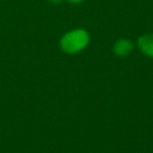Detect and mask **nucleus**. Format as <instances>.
Wrapping results in <instances>:
<instances>
[{
    "instance_id": "nucleus-1",
    "label": "nucleus",
    "mask_w": 153,
    "mask_h": 153,
    "mask_svg": "<svg viewBox=\"0 0 153 153\" xmlns=\"http://www.w3.org/2000/svg\"><path fill=\"white\" fill-rule=\"evenodd\" d=\"M90 42L89 33L84 28H74L65 33L60 39V48L67 55H74L88 46Z\"/></svg>"
},
{
    "instance_id": "nucleus-2",
    "label": "nucleus",
    "mask_w": 153,
    "mask_h": 153,
    "mask_svg": "<svg viewBox=\"0 0 153 153\" xmlns=\"http://www.w3.org/2000/svg\"><path fill=\"white\" fill-rule=\"evenodd\" d=\"M137 47L145 56L153 58V33L144 34L138 37L136 41Z\"/></svg>"
},
{
    "instance_id": "nucleus-3",
    "label": "nucleus",
    "mask_w": 153,
    "mask_h": 153,
    "mask_svg": "<svg viewBox=\"0 0 153 153\" xmlns=\"http://www.w3.org/2000/svg\"><path fill=\"white\" fill-rule=\"evenodd\" d=\"M134 48V44L131 40L129 39L122 38L119 39L117 42L113 44V53H115V56L117 57H127L132 53Z\"/></svg>"
},
{
    "instance_id": "nucleus-4",
    "label": "nucleus",
    "mask_w": 153,
    "mask_h": 153,
    "mask_svg": "<svg viewBox=\"0 0 153 153\" xmlns=\"http://www.w3.org/2000/svg\"><path fill=\"white\" fill-rule=\"evenodd\" d=\"M68 3H71V4H79V3H82L85 0H66Z\"/></svg>"
},
{
    "instance_id": "nucleus-5",
    "label": "nucleus",
    "mask_w": 153,
    "mask_h": 153,
    "mask_svg": "<svg viewBox=\"0 0 153 153\" xmlns=\"http://www.w3.org/2000/svg\"><path fill=\"white\" fill-rule=\"evenodd\" d=\"M51 3H53V4H59V3L62 2V0H48Z\"/></svg>"
}]
</instances>
